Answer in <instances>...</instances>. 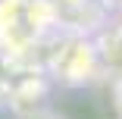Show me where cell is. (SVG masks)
Wrapping results in <instances>:
<instances>
[{"mask_svg": "<svg viewBox=\"0 0 122 119\" xmlns=\"http://www.w3.org/2000/svg\"><path fill=\"white\" fill-rule=\"evenodd\" d=\"M97 63H100L97 47L91 41H85V38H75V41H69L60 50V57H56V78H63L69 85H85L88 78H94Z\"/></svg>", "mask_w": 122, "mask_h": 119, "instance_id": "cell-1", "label": "cell"}, {"mask_svg": "<svg viewBox=\"0 0 122 119\" xmlns=\"http://www.w3.org/2000/svg\"><path fill=\"white\" fill-rule=\"evenodd\" d=\"M28 119H66V116H60V113H31Z\"/></svg>", "mask_w": 122, "mask_h": 119, "instance_id": "cell-2", "label": "cell"}, {"mask_svg": "<svg viewBox=\"0 0 122 119\" xmlns=\"http://www.w3.org/2000/svg\"><path fill=\"white\" fill-rule=\"evenodd\" d=\"M56 3H63V6H85L88 0H56Z\"/></svg>", "mask_w": 122, "mask_h": 119, "instance_id": "cell-3", "label": "cell"}]
</instances>
